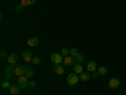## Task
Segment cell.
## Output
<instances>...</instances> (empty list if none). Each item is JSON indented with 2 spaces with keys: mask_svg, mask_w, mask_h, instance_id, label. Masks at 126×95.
Instances as JSON below:
<instances>
[{
  "mask_svg": "<svg viewBox=\"0 0 126 95\" xmlns=\"http://www.w3.org/2000/svg\"><path fill=\"white\" fill-rule=\"evenodd\" d=\"M13 77V75H12V73H5V75H4V79L6 80V81H9L10 79H12Z\"/></svg>",
  "mask_w": 126,
  "mask_h": 95,
  "instance_id": "cell-25",
  "label": "cell"
},
{
  "mask_svg": "<svg viewBox=\"0 0 126 95\" xmlns=\"http://www.w3.org/2000/svg\"><path fill=\"white\" fill-rule=\"evenodd\" d=\"M97 70V63L94 62V61H90L87 62V71L88 72H93V71H96Z\"/></svg>",
  "mask_w": 126,
  "mask_h": 95,
  "instance_id": "cell-10",
  "label": "cell"
},
{
  "mask_svg": "<svg viewBox=\"0 0 126 95\" xmlns=\"http://www.w3.org/2000/svg\"><path fill=\"white\" fill-rule=\"evenodd\" d=\"M69 52H71V48L64 47V48H62V51H61V55H62L63 57H67V56H69Z\"/></svg>",
  "mask_w": 126,
  "mask_h": 95,
  "instance_id": "cell-17",
  "label": "cell"
},
{
  "mask_svg": "<svg viewBox=\"0 0 126 95\" xmlns=\"http://www.w3.org/2000/svg\"><path fill=\"white\" fill-rule=\"evenodd\" d=\"M77 55H78V51H77V48H71V52H69V56H72V57H77Z\"/></svg>",
  "mask_w": 126,
  "mask_h": 95,
  "instance_id": "cell-20",
  "label": "cell"
},
{
  "mask_svg": "<svg viewBox=\"0 0 126 95\" xmlns=\"http://www.w3.org/2000/svg\"><path fill=\"white\" fill-rule=\"evenodd\" d=\"M97 71H98V73H100L101 76H105V75L107 73V69L105 67V66H101V67H98V69H97Z\"/></svg>",
  "mask_w": 126,
  "mask_h": 95,
  "instance_id": "cell-18",
  "label": "cell"
},
{
  "mask_svg": "<svg viewBox=\"0 0 126 95\" xmlns=\"http://www.w3.org/2000/svg\"><path fill=\"white\" fill-rule=\"evenodd\" d=\"M119 86H120V80L117 77H112L109 81V88L110 89H117Z\"/></svg>",
  "mask_w": 126,
  "mask_h": 95,
  "instance_id": "cell-5",
  "label": "cell"
},
{
  "mask_svg": "<svg viewBox=\"0 0 126 95\" xmlns=\"http://www.w3.org/2000/svg\"><path fill=\"white\" fill-rule=\"evenodd\" d=\"M10 86H12V85H10V82H9V81H6V80H5V81H3V84H1V88H4V89H6V88L9 89Z\"/></svg>",
  "mask_w": 126,
  "mask_h": 95,
  "instance_id": "cell-23",
  "label": "cell"
},
{
  "mask_svg": "<svg viewBox=\"0 0 126 95\" xmlns=\"http://www.w3.org/2000/svg\"><path fill=\"white\" fill-rule=\"evenodd\" d=\"M0 55H1V58H6V57H8V55H6V52H5L4 49H3L1 52H0Z\"/></svg>",
  "mask_w": 126,
  "mask_h": 95,
  "instance_id": "cell-27",
  "label": "cell"
},
{
  "mask_svg": "<svg viewBox=\"0 0 126 95\" xmlns=\"http://www.w3.org/2000/svg\"><path fill=\"white\" fill-rule=\"evenodd\" d=\"M53 71H54V73H57V75H63V72H64V66H62L61 63H58V65H54Z\"/></svg>",
  "mask_w": 126,
  "mask_h": 95,
  "instance_id": "cell-9",
  "label": "cell"
},
{
  "mask_svg": "<svg viewBox=\"0 0 126 95\" xmlns=\"http://www.w3.org/2000/svg\"><path fill=\"white\" fill-rule=\"evenodd\" d=\"M24 9V6L22 5V4H20V5H18V6H15V9H14V12L15 13H20V12H22V10Z\"/></svg>",
  "mask_w": 126,
  "mask_h": 95,
  "instance_id": "cell-24",
  "label": "cell"
},
{
  "mask_svg": "<svg viewBox=\"0 0 126 95\" xmlns=\"http://www.w3.org/2000/svg\"><path fill=\"white\" fill-rule=\"evenodd\" d=\"M35 3V0H20V4L23 6H29V5H33Z\"/></svg>",
  "mask_w": 126,
  "mask_h": 95,
  "instance_id": "cell-15",
  "label": "cell"
},
{
  "mask_svg": "<svg viewBox=\"0 0 126 95\" xmlns=\"http://www.w3.org/2000/svg\"><path fill=\"white\" fill-rule=\"evenodd\" d=\"M22 57H23V60H24L25 62H28V63L33 61V56H32V52H30V51H24L23 55H22Z\"/></svg>",
  "mask_w": 126,
  "mask_h": 95,
  "instance_id": "cell-8",
  "label": "cell"
},
{
  "mask_svg": "<svg viewBox=\"0 0 126 95\" xmlns=\"http://www.w3.org/2000/svg\"><path fill=\"white\" fill-rule=\"evenodd\" d=\"M79 79H81L82 81H88V80L91 79V76H90L88 72H85V71H83L81 75H79Z\"/></svg>",
  "mask_w": 126,
  "mask_h": 95,
  "instance_id": "cell-13",
  "label": "cell"
},
{
  "mask_svg": "<svg viewBox=\"0 0 126 95\" xmlns=\"http://www.w3.org/2000/svg\"><path fill=\"white\" fill-rule=\"evenodd\" d=\"M73 72L77 73V75H81V73L83 72V67L81 66V63H77V65L73 66Z\"/></svg>",
  "mask_w": 126,
  "mask_h": 95,
  "instance_id": "cell-12",
  "label": "cell"
},
{
  "mask_svg": "<svg viewBox=\"0 0 126 95\" xmlns=\"http://www.w3.org/2000/svg\"><path fill=\"white\" fill-rule=\"evenodd\" d=\"M98 75H100V73H98L97 70H96V71H93V72H91V76H92V77H97Z\"/></svg>",
  "mask_w": 126,
  "mask_h": 95,
  "instance_id": "cell-26",
  "label": "cell"
},
{
  "mask_svg": "<svg viewBox=\"0 0 126 95\" xmlns=\"http://www.w3.org/2000/svg\"><path fill=\"white\" fill-rule=\"evenodd\" d=\"M18 86H19V89H25V88H28V77L27 76H19V79H18Z\"/></svg>",
  "mask_w": 126,
  "mask_h": 95,
  "instance_id": "cell-2",
  "label": "cell"
},
{
  "mask_svg": "<svg viewBox=\"0 0 126 95\" xmlns=\"http://www.w3.org/2000/svg\"><path fill=\"white\" fill-rule=\"evenodd\" d=\"M6 60H8L9 65H15V63L18 62V56L14 55V53H12V55H9V56L6 57Z\"/></svg>",
  "mask_w": 126,
  "mask_h": 95,
  "instance_id": "cell-11",
  "label": "cell"
},
{
  "mask_svg": "<svg viewBox=\"0 0 126 95\" xmlns=\"http://www.w3.org/2000/svg\"><path fill=\"white\" fill-rule=\"evenodd\" d=\"M40 61H42V60H40V57H38V56H37V57H34V58H33L32 63H33V65H39Z\"/></svg>",
  "mask_w": 126,
  "mask_h": 95,
  "instance_id": "cell-22",
  "label": "cell"
},
{
  "mask_svg": "<svg viewBox=\"0 0 126 95\" xmlns=\"http://www.w3.org/2000/svg\"><path fill=\"white\" fill-rule=\"evenodd\" d=\"M63 57L61 53H53V55H50V61L54 63V65H58V63H62L63 62Z\"/></svg>",
  "mask_w": 126,
  "mask_h": 95,
  "instance_id": "cell-3",
  "label": "cell"
},
{
  "mask_svg": "<svg viewBox=\"0 0 126 95\" xmlns=\"http://www.w3.org/2000/svg\"><path fill=\"white\" fill-rule=\"evenodd\" d=\"M73 61H75V57H72V56H67V57L63 58V65H64L66 67L73 66Z\"/></svg>",
  "mask_w": 126,
  "mask_h": 95,
  "instance_id": "cell-7",
  "label": "cell"
},
{
  "mask_svg": "<svg viewBox=\"0 0 126 95\" xmlns=\"http://www.w3.org/2000/svg\"><path fill=\"white\" fill-rule=\"evenodd\" d=\"M27 43H28V46H30V47H37V46L39 45V38H38V37H32V38H28Z\"/></svg>",
  "mask_w": 126,
  "mask_h": 95,
  "instance_id": "cell-6",
  "label": "cell"
},
{
  "mask_svg": "<svg viewBox=\"0 0 126 95\" xmlns=\"http://www.w3.org/2000/svg\"><path fill=\"white\" fill-rule=\"evenodd\" d=\"M33 75H34L33 69H29V67H28V71H27V73H25V76H27L28 79H32V77H33Z\"/></svg>",
  "mask_w": 126,
  "mask_h": 95,
  "instance_id": "cell-19",
  "label": "cell"
},
{
  "mask_svg": "<svg viewBox=\"0 0 126 95\" xmlns=\"http://www.w3.org/2000/svg\"><path fill=\"white\" fill-rule=\"evenodd\" d=\"M75 60H76L78 63H81V62H83V60H85V56L81 55V53H78V55H77V57H76Z\"/></svg>",
  "mask_w": 126,
  "mask_h": 95,
  "instance_id": "cell-21",
  "label": "cell"
},
{
  "mask_svg": "<svg viewBox=\"0 0 126 95\" xmlns=\"http://www.w3.org/2000/svg\"><path fill=\"white\" fill-rule=\"evenodd\" d=\"M19 86H10L9 88V91H10V94H13V95H18L19 93H20V89H18Z\"/></svg>",
  "mask_w": 126,
  "mask_h": 95,
  "instance_id": "cell-16",
  "label": "cell"
},
{
  "mask_svg": "<svg viewBox=\"0 0 126 95\" xmlns=\"http://www.w3.org/2000/svg\"><path fill=\"white\" fill-rule=\"evenodd\" d=\"M27 71H28V67H27V66H18V67L15 69L14 75H16V76H23V75H25V73H27Z\"/></svg>",
  "mask_w": 126,
  "mask_h": 95,
  "instance_id": "cell-4",
  "label": "cell"
},
{
  "mask_svg": "<svg viewBox=\"0 0 126 95\" xmlns=\"http://www.w3.org/2000/svg\"><path fill=\"white\" fill-rule=\"evenodd\" d=\"M15 69H16V67H15L14 65H8L6 69H5V72H6V73H12V75H14Z\"/></svg>",
  "mask_w": 126,
  "mask_h": 95,
  "instance_id": "cell-14",
  "label": "cell"
},
{
  "mask_svg": "<svg viewBox=\"0 0 126 95\" xmlns=\"http://www.w3.org/2000/svg\"><path fill=\"white\" fill-rule=\"evenodd\" d=\"M78 80H81V79L78 77V75H77V73L72 72V73H69V75L67 76V79H66V82L68 84L69 86H75V85H77V84H78Z\"/></svg>",
  "mask_w": 126,
  "mask_h": 95,
  "instance_id": "cell-1",
  "label": "cell"
},
{
  "mask_svg": "<svg viewBox=\"0 0 126 95\" xmlns=\"http://www.w3.org/2000/svg\"><path fill=\"white\" fill-rule=\"evenodd\" d=\"M29 86H30V88H35V82H34V81H30V82H29Z\"/></svg>",
  "mask_w": 126,
  "mask_h": 95,
  "instance_id": "cell-28",
  "label": "cell"
}]
</instances>
